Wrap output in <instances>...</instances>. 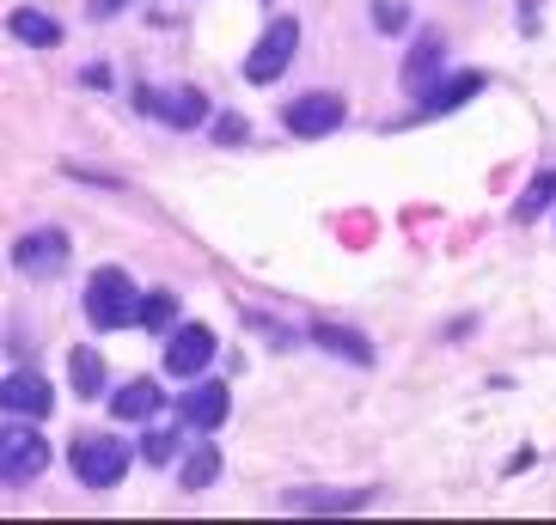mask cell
I'll return each instance as SVG.
<instances>
[{"mask_svg": "<svg viewBox=\"0 0 556 525\" xmlns=\"http://www.w3.org/2000/svg\"><path fill=\"white\" fill-rule=\"evenodd\" d=\"M86 318L92 330H123V324H141V294L123 269H99L86 281Z\"/></svg>", "mask_w": 556, "mask_h": 525, "instance_id": "cell-1", "label": "cell"}, {"mask_svg": "<svg viewBox=\"0 0 556 525\" xmlns=\"http://www.w3.org/2000/svg\"><path fill=\"white\" fill-rule=\"evenodd\" d=\"M67 459H74V476H80L86 489H116L135 452H129L123 440H111V434H80Z\"/></svg>", "mask_w": 556, "mask_h": 525, "instance_id": "cell-2", "label": "cell"}, {"mask_svg": "<svg viewBox=\"0 0 556 525\" xmlns=\"http://www.w3.org/2000/svg\"><path fill=\"white\" fill-rule=\"evenodd\" d=\"M294 50H300V18H269V31L257 37V50H251V62H245V80L251 86L281 80L288 62H294Z\"/></svg>", "mask_w": 556, "mask_h": 525, "instance_id": "cell-3", "label": "cell"}, {"mask_svg": "<svg viewBox=\"0 0 556 525\" xmlns=\"http://www.w3.org/2000/svg\"><path fill=\"white\" fill-rule=\"evenodd\" d=\"M281 116H288V135H300V141H318V135L343 129L349 104L337 99V92H306V99H294Z\"/></svg>", "mask_w": 556, "mask_h": 525, "instance_id": "cell-4", "label": "cell"}, {"mask_svg": "<svg viewBox=\"0 0 556 525\" xmlns=\"http://www.w3.org/2000/svg\"><path fill=\"white\" fill-rule=\"evenodd\" d=\"M135 104H141L148 116H160V123H172V129H197L202 116H208V99H202L197 86H172V92L141 86V92H135Z\"/></svg>", "mask_w": 556, "mask_h": 525, "instance_id": "cell-5", "label": "cell"}, {"mask_svg": "<svg viewBox=\"0 0 556 525\" xmlns=\"http://www.w3.org/2000/svg\"><path fill=\"white\" fill-rule=\"evenodd\" d=\"M43 464H50V446L37 440L31 427H7V440H0V476L7 483H31Z\"/></svg>", "mask_w": 556, "mask_h": 525, "instance_id": "cell-6", "label": "cell"}, {"mask_svg": "<svg viewBox=\"0 0 556 525\" xmlns=\"http://www.w3.org/2000/svg\"><path fill=\"white\" fill-rule=\"evenodd\" d=\"M208 361H214V330L208 324H184L178 336L165 343V367H172L178 379H197Z\"/></svg>", "mask_w": 556, "mask_h": 525, "instance_id": "cell-7", "label": "cell"}, {"mask_svg": "<svg viewBox=\"0 0 556 525\" xmlns=\"http://www.w3.org/2000/svg\"><path fill=\"white\" fill-rule=\"evenodd\" d=\"M374 501V489H288L281 508L288 513H361Z\"/></svg>", "mask_w": 556, "mask_h": 525, "instance_id": "cell-8", "label": "cell"}, {"mask_svg": "<svg viewBox=\"0 0 556 525\" xmlns=\"http://www.w3.org/2000/svg\"><path fill=\"white\" fill-rule=\"evenodd\" d=\"M0 404L13 415H50V379L31 373V367H18V373H7V385H0Z\"/></svg>", "mask_w": 556, "mask_h": 525, "instance_id": "cell-9", "label": "cell"}, {"mask_svg": "<svg viewBox=\"0 0 556 525\" xmlns=\"http://www.w3.org/2000/svg\"><path fill=\"white\" fill-rule=\"evenodd\" d=\"M62 262H67L62 232H31V239H18L13 245V269H25V276H55Z\"/></svg>", "mask_w": 556, "mask_h": 525, "instance_id": "cell-10", "label": "cell"}, {"mask_svg": "<svg viewBox=\"0 0 556 525\" xmlns=\"http://www.w3.org/2000/svg\"><path fill=\"white\" fill-rule=\"evenodd\" d=\"M441 86V37H422L416 50H409V62H404V92H434Z\"/></svg>", "mask_w": 556, "mask_h": 525, "instance_id": "cell-11", "label": "cell"}, {"mask_svg": "<svg viewBox=\"0 0 556 525\" xmlns=\"http://www.w3.org/2000/svg\"><path fill=\"white\" fill-rule=\"evenodd\" d=\"M111 410L123 415V422H153V415L165 410V397H160V385H153V379H129V385L111 397Z\"/></svg>", "mask_w": 556, "mask_h": 525, "instance_id": "cell-12", "label": "cell"}, {"mask_svg": "<svg viewBox=\"0 0 556 525\" xmlns=\"http://www.w3.org/2000/svg\"><path fill=\"white\" fill-rule=\"evenodd\" d=\"M178 415L190 427H220L227 422V385H197V392L178 404Z\"/></svg>", "mask_w": 556, "mask_h": 525, "instance_id": "cell-13", "label": "cell"}, {"mask_svg": "<svg viewBox=\"0 0 556 525\" xmlns=\"http://www.w3.org/2000/svg\"><path fill=\"white\" fill-rule=\"evenodd\" d=\"M477 92H483V74H453V80H441L434 92H422V116H446L465 99H477Z\"/></svg>", "mask_w": 556, "mask_h": 525, "instance_id": "cell-14", "label": "cell"}, {"mask_svg": "<svg viewBox=\"0 0 556 525\" xmlns=\"http://www.w3.org/2000/svg\"><path fill=\"white\" fill-rule=\"evenodd\" d=\"M7 25H13V37L18 43H31V50H55V43H62V25H55L50 13H37V7H18Z\"/></svg>", "mask_w": 556, "mask_h": 525, "instance_id": "cell-15", "label": "cell"}, {"mask_svg": "<svg viewBox=\"0 0 556 525\" xmlns=\"http://www.w3.org/2000/svg\"><path fill=\"white\" fill-rule=\"evenodd\" d=\"M312 343L337 348V355H343V361H355V367L374 361V343H367V336H355V330H343V324H312Z\"/></svg>", "mask_w": 556, "mask_h": 525, "instance_id": "cell-16", "label": "cell"}, {"mask_svg": "<svg viewBox=\"0 0 556 525\" xmlns=\"http://www.w3.org/2000/svg\"><path fill=\"white\" fill-rule=\"evenodd\" d=\"M67 379H74V392H80V397H99L104 392V355H99V348H74Z\"/></svg>", "mask_w": 556, "mask_h": 525, "instance_id": "cell-17", "label": "cell"}, {"mask_svg": "<svg viewBox=\"0 0 556 525\" xmlns=\"http://www.w3.org/2000/svg\"><path fill=\"white\" fill-rule=\"evenodd\" d=\"M551 202H556V171H539V178L520 190V202H514V220H539Z\"/></svg>", "mask_w": 556, "mask_h": 525, "instance_id": "cell-18", "label": "cell"}, {"mask_svg": "<svg viewBox=\"0 0 556 525\" xmlns=\"http://www.w3.org/2000/svg\"><path fill=\"white\" fill-rule=\"evenodd\" d=\"M214 476H220V452H214V446H197V452L184 459V489L197 495V489H208Z\"/></svg>", "mask_w": 556, "mask_h": 525, "instance_id": "cell-19", "label": "cell"}, {"mask_svg": "<svg viewBox=\"0 0 556 525\" xmlns=\"http://www.w3.org/2000/svg\"><path fill=\"white\" fill-rule=\"evenodd\" d=\"M141 459H153V464H172V459H178V427H153L148 440H141Z\"/></svg>", "mask_w": 556, "mask_h": 525, "instance_id": "cell-20", "label": "cell"}, {"mask_svg": "<svg viewBox=\"0 0 556 525\" xmlns=\"http://www.w3.org/2000/svg\"><path fill=\"white\" fill-rule=\"evenodd\" d=\"M172 312H178V299H172V294H148V299H141V324H148V330H172Z\"/></svg>", "mask_w": 556, "mask_h": 525, "instance_id": "cell-21", "label": "cell"}, {"mask_svg": "<svg viewBox=\"0 0 556 525\" xmlns=\"http://www.w3.org/2000/svg\"><path fill=\"white\" fill-rule=\"evenodd\" d=\"M374 25H379L386 37H397V31L409 25V7H404V0H374Z\"/></svg>", "mask_w": 556, "mask_h": 525, "instance_id": "cell-22", "label": "cell"}, {"mask_svg": "<svg viewBox=\"0 0 556 525\" xmlns=\"http://www.w3.org/2000/svg\"><path fill=\"white\" fill-rule=\"evenodd\" d=\"M123 7H135V0H86V18H99L104 25V18H116Z\"/></svg>", "mask_w": 556, "mask_h": 525, "instance_id": "cell-23", "label": "cell"}, {"mask_svg": "<svg viewBox=\"0 0 556 525\" xmlns=\"http://www.w3.org/2000/svg\"><path fill=\"white\" fill-rule=\"evenodd\" d=\"M214 141H245V123H239V116H220V123H214Z\"/></svg>", "mask_w": 556, "mask_h": 525, "instance_id": "cell-24", "label": "cell"}]
</instances>
